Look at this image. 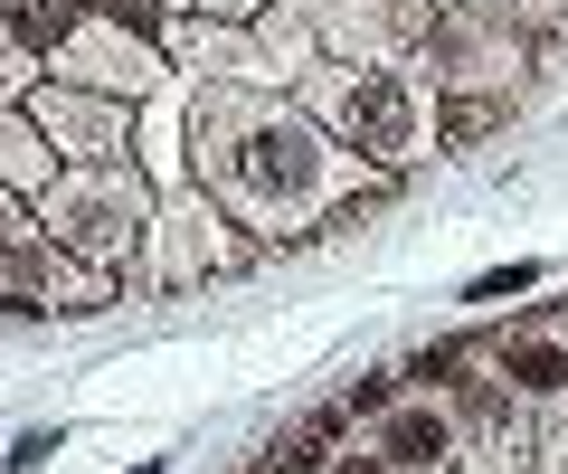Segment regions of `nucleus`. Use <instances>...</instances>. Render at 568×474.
<instances>
[{
    "instance_id": "obj_1",
    "label": "nucleus",
    "mask_w": 568,
    "mask_h": 474,
    "mask_svg": "<svg viewBox=\"0 0 568 474\" xmlns=\"http://www.w3.org/2000/svg\"><path fill=\"white\" fill-rule=\"evenodd\" d=\"M200 190L237 228H284V219H361V200H379L388 171L351 162V152L332 143L294 95H275L256 124H246V143L227 152Z\"/></svg>"
},
{
    "instance_id": "obj_2",
    "label": "nucleus",
    "mask_w": 568,
    "mask_h": 474,
    "mask_svg": "<svg viewBox=\"0 0 568 474\" xmlns=\"http://www.w3.org/2000/svg\"><path fill=\"white\" fill-rule=\"evenodd\" d=\"M294 104H304L351 162L388 171V181H398L426 143H446V95H426L417 67H342V58H323V67L294 77Z\"/></svg>"
},
{
    "instance_id": "obj_3",
    "label": "nucleus",
    "mask_w": 568,
    "mask_h": 474,
    "mask_svg": "<svg viewBox=\"0 0 568 474\" xmlns=\"http://www.w3.org/2000/svg\"><path fill=\"white\" fill-rule=\"evenodd\" d=\"M152 209H162L152 171H142L133 152H114V162H67L58 181L29 200V219H39L67 256H85V266L123 275V266L142 256V228H152Z\"/></svg>"
},
{
    "instance_id": "obj_4",
    "label": "nucleus",
    "mask_w": 568,
    "mask_h": 474,
    "mask_svg": "<svg viewBox=\"0 0 568 474\" xmlns=\"http://www.w3.org/2000/svg\"><path fill=\"white\" fill-rule=\"evenodd\" d=\"M246 238H237V219H227L219 200H209L200 181H181L162 209H152V228H142V275L152 285H200V275H237L246 266Z\"/></svg>"
},
{
    "instance_id": "obj_5",
    "label": "nucleus",
    "mask_w": 568,
    "mask_h": 474,
    "mask_svg": "<svg viewBox=\"0 0 568 474\" xmlns=\"http://www.w3.org/2000/svg\"><path fill=\"white\" fill-rule=\"evenodd\" d=\"M436 10L446 0H304L313 48L342 67H407L426 48V29H436Z\"/></svg>"
},
{
    "instance_id": "obj_6",
    "label": "nucleus",
    "mask_w": 568,
    "mask_h": 474,
    "mask_svg": "<svg viewBox=\"0 0 568 474\" xmlns=\"http://www.w3.org/2000/svg\"><path fill=\"white\" fill-rule=\"evenodd\" d=\"M48 77H67V85H95V95L142 104L152 85L171 77V58H162V39H152V29H123V20H104V10H85V20L67 29L58 48H48Z\"/></svg>"
},
{
    "instance_id": "obj_7",
    "label": "nucleus",
    "mask_w": 568,
    "mask_h": 474,
    "mask_svg": "<svg viewBox=\"0 0 568 474\" xmlns=\"http://www.w3.org/2000/svg\"><path fill=\"white\" fill-rule=\"evenodd\" d=\"M29 114H39V133L58 143V162H114V152H133V104H123V95L39 77V85H29Z\"/></svg>"
},
{
    "instance_id": "obj_8",
    "label": "nucleus",
    "mask_w": 568,
    "mask_h": 474,
    "mask_svg": "<svg viewBox=\"0 0 568 474\" xmlns=\"http://www.w3.org/2000/svg\"><path fill=\"white\" fill-rule=\"evenodd\" d=\"M369 446L398 474H455V409H436V399H388Z\"/></svg>"
},
{
    "instance_id": "obj_9",
    "label": "nucleus",
    "mask_w": 568,
    "mask_h": 474,
    "mask_svg": "<svg viewBox=\"0 0 568 474\" xmlns=\"http://www.w3.org/2000/svg\"><path fill=\"white\" fill-rule=\"evenodd\" d=\"M493 380L511 399H568V332H503L493 342Z\"/></svg>"
},
{
    "instance_id": "obj_10",
    "label": "nucleus",
    "mask_w": 568,
    "mask_h": 474,
    "mask_svg": "<svg viewBox=\"0 0 568 474\" xmlns=\"http://www.w3.org/2000/svg\"><path fill=\"white\" fill-rule=\"evenodd\" d=\"M58 171L67 162H58V143L39 133V114H29V104H0V181L20 190V200H39Z\"/></svg>"
},
{
    "instance_id": "obj_11",
    "label": "nucleus",
    "mask_w": 568,
    "mask_h": 474,
    "mask_svg": "<svg viewBox=\"0 0 568 474\" xmlns=\"http://www.w3.org/2000/svg\"><path fill=\"white\" fill-rule=\"evenodd\" d=\"M39 77H48V58L20 39V20L0 10V104H29V85H39Z\"/></svg>"
},
{
    "instance_id": "obj_12",
    "label": "nucleus",
    "mask_w": 568,
    "mask_h": 474,
    "mask_svg": "<svg viewBox=\"0 0 568 474\" xmlns=\"http://www.w3.org/2000/svg\"><path fill=\"white\" fill-rule=\"evenodd\" d=\"M540 256H511V266H484V275H474V285H465V304H503V294H530V285H540Z\"/></svg>"
},
{
    "instance_id": "obj_13",
    "label": "nucleus",
    "mask_w": 568,
    "mask_h": 474,
    "mask_svg": "<svg viewBox=\"0 0 568 474\" xmlns=\"http://www.w3.org/2000/svg\"><path fill=\"white\" fill-rule=\"evenodd\" d=\"M171 20H219V29H256L265 0H162Z\"/></svg>"
},
{
    "instance_id": "obj_14",
    "label": "nucleus",
    "mask_w": 568,
    "mask_h": 474,
    "mask_svg": "<svg viewBox=\"0 0 568 474\" xmlns=\"http://www.w3.org/2000/svg\"><path fill=\"white\" fill-rule=\"evenodd\" d=\"M48 455H58V427H29V436H20V446L0 455V465H10V474H39V465H48Z\"/></svg>"
},
{
    "instance_id": "obj_15",
    "label": "nucleus",
    "mask_w": 568,
    "mask_h": 474,
    "mask_svg": "<svg viewBox=\"0 0 568 474\" xmlns=\"http://www.w3.org/2000/svg\"><path fill=\"white\" fill-rule=\"evenodd\" d=\"M323 474H398V465H388L379 446H332V465H323Z\"/></svg>"
},
{
    "instance_id": "obj_16",
    "label": "nucleus",
    "mask_w": 568,
    "mask_h": 474,
    "mask_svg": "<svg viewBox=\"0 0 568 474\" xmlns=\"http://www.w3.org/2000/svg\"><path fill=\"white\" fill-rule=\"evenodd\" d=\"M20 228H29V200H20V190H10V181H0V248H10Z\"/></svg>"
},
{
    "instance_id": "obj_17",
    "label": "nucleus",
    "mask_w": 568,
    "mask_h": 474,
    "mask_svg": "<svg viewBox=\"0 0 568 474\" xmlns=\"http://www.w3.org/2000/svg\"><path fill=\"white\" fill-rule=\"evenodd\" d=\"M474 10H503V20H511V10H521V0H474Z\"/></svg>"
}]
</instances>
